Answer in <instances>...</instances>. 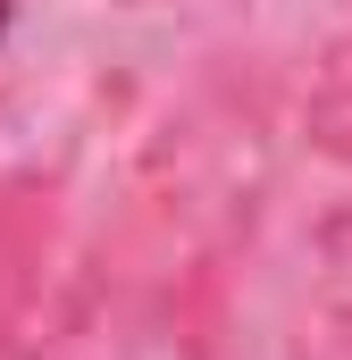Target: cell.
Masks as SVG:
<instances>
[{
    "label": "cell",
    "mask_w": 352,
    "mask_h": 360,
    "mask_svg": "<svg viewBox=\"0 0 352 360\" xmlns=\"http://www.w3.org/2000/svg\"><path fill=\"white\" fill-rule=\"evenodd\" d=\"M0 34H8V0H0Z\"/></svg>",
    "instance_id": "6da1fadb"
}]
</instances>
